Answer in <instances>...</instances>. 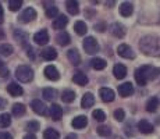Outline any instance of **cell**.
Segmentation results:
<instances>
[{
	"label": "cell",
	"instance_id": "cell-1",
	"mask_svg": "<svg viewBox=\"0 0 160 139\" xmlns=\"http://www.w3.org/2000/svg\"><path fill=\"white\" fill-rule=\"evenodd\" d=\"M160 75V68L152 66H142L135 70V81L139 86H145L149 81L158 78Z\"/></svg>",
	"mask_w": 160,
	"mask_h": 139
},
{
	"label": "cell",
	"instance_id": "cell-2",
	"mask_svg": "<svg viewBox=\"0 0 160 139\" xmlns=\"http://www.w3.org/2000/svg\"><path fill=\"white\" fill-rule=\"evenodd\" d=\"M139 49L146 56H160V36L146 35L139 41Z\"/></svg>",
	"mask_w": 160,
	"mask_h": 139
},
{
	"label": "cell",
	"instance_id": "cell-3",
	"mask_svg": "<svg viewBox=\"0 0 160 139\" xmlns=\"http://www.w3.org/2000/svg\"><path fill=\"white\" fill-rule=\"evenodd\" d=\"M15 77L21 82H31L33 78V70L29 66H20L15 70Z\"/></svg>",
	"mask_w": 160,
	"mask_h": 139
},
{
	"label": "cell",
	"instance_id": "cell-4",
	"mask_svg": "<svg viewBox=\"0 0 160 139\" xmlns=\"http://www.w3.org/2000/svg\"><path fill=\"white\" fill-rule=\"evenodd\" d=\"M82 46H84V50L87 52L88 54H96L98 52H99V43H98V41L93 38V36L85 38Z\"/></svg>",
	"mask_w": 160,
	"mask_h": 139
},
{
	"label": "cell",
	"instance_id": "cell-5",
	"mask_svg": "<svg viewBox=\"0 0 160 139\" xmlns=\"http://www.w3.org/2000/svg\"><path fill=\"white\" fill-rule=\"evenodd\" d=\"M35 18H36L35 8L28 7V8H25V10H24L22 13L20 14V17H18V21H20V22H22V24H28V22H31V21L35 20Z\"/></svg>",
	"mask_w": 160,
	"mask_h": 139
},
{
	"label": "cell",
	"instance_id": "cell-6",
	"mask_svg": "<svg viewBox=\"0 0 160 139\" xmlns=\"http://www.w3.org/2000/svg\"><path fill=\"white\" fill-rule=\"evenodd\" d=\"M49 32L46 29H41L39 32H36L33 35V41H35L36 45H41V46H45L46 43L49 42Z\"/></svg>",
	"mask_w": 160,
	"mask_h": 139
},
{
	"label": "cell",
	"instance_id": "cell-7",
	"mask_svg": "<svg viewBox=\"0 0 160 139\" xmlns=\"http://www.w3.org/2000/svg\"><path fill=\"white\" fill-rule=\"evenodd\" d=\"M117 53H118V56H121V57L124 58H135V53L134 50L130 47L128 45H120L118 47H117Z\"/></svg>",
	"mask_w": 160,
	"mask_h": 139
},
{
	"label": "cell",
	"instance_id": "cell-8",
	"mask_svg": "<svg viewBox=\"0 0 160 139\" xmlns=\"http://www.w3.org/2000/svg\"><path fill=\"white\" fill-rule=\"evenodd\" d=\"M110 32H112V35L116 36V38H124L125 27L120 22H113L112 25H110Z\"/></svg>",
	"mask_w": 160,
	"mask_h": 139
},
{
	"label": "cell",
	"instance_id": "cell-9",
	"mask_svg": "<svg viewBox=\"0 0 160 139\" xmlns=\"http://www.w3.org/2000/svg\"><path fill=\"white\" fill-rule=\"evenodd\" d=\"M31 107H32V110L35 111L36 114H39V116H45L46 114V104L43 102H41L39 99H35V100L31 102Z\"/></svg>",
	"mask_w": 160,
	"mask_h": 139
},
{
	"label": "cell",
	"instance_id": "cell-10",
	"mask_svg": "<svg viewBox=\"0 0 160 139\" xmlns=\"http://www.w3.org/2000/svg\"><path fill=\"white\" fill-rule=\"evenodd\" d=\"M45 77L48 79H50V81H57L58 78H60V72H58V70L54 66H48L45 67Z\"/></svg>",
	"mask_w": 160,
	"mask_h": 139
},
{
	"label": "cell",
	"instance_id": "cell-11",
	"mask_svg": "<svg viewBox=\"0 0 160 139\" xmlns=\"http://www.w3.org/2000/svg\"><path fill=\"white\" fill-rule=\"evenodd\" d=\"M99 96L102 99L103 102H106V103H110V102L114 100L116 95H114V91H112L110 88H102L99 91Z\"/></svg>",
	"mask_w": 160,
	"mask_h": 139
},
{
	"label": "cell",
	"instance_id": "cell-12",
	"mask_svg": "<svg viewBox=\"0 0 160 139\" xmlns=\"http://www.w3.org/2000/svg\"><path fill=\"white\" fill-rule=\"evenodd\" d=\"M118 93H120V96H122V97L131 96V95L134 93V86H132V83L125 82V83H122V85H120L118 86Z\"/></svg>",
	"mask_w": 160,
	"mask_h": 139
},
{
	"label": "cell",
	"instance_id": "cell-13",
	"mask_svg": "<svg viewBox=\"0 0 160 139\" xmlns=\"http://www.w3.org/2000/svg\"><path fill=\"white\" fill-rule=\"evenodd\" d=\"M71 125L77 129H82L88 125V118L85 116H77L75 118L71 121Z\"/></svg>",
	"mask_w": 160,
	"mask_h": 139
},
{
	"label": "cell",
	"instance_id": "cell-14",
	"mask_svg": "<svg viewBox=\"0 0 160 139\" xmlns=\"http://www.w3.org/2000/svg\"><path fill=\"white\" fill-rule=\"evenodd\" d=\"M113 74L117 79H124L127 77V67L122 66V64H116L114 68H113Z\"/></svg>",
	"mask_w": 160,
	"mask_h": 139
},
{
	"label": "cell",
	"instance_id": "cell-15",
	"mask_svg": "<svg viewBox=\"0 0 160 139\" xmlns=\"http://www.w3.org/2000/svg\"><path fill=\"white\" fill-rule=\"evenodd\" d=\"M7 92L11 96H21V95L24 93V89L21 88V85H18V83L11 82V83H8V86H7Z\"/></svg>",
	"mask_w": 160,
	"mask_h": 139
},
{
	"label": "cell",
	"instance_id": "cell-16",
	"mask_svg": "<svg viewBox=\"0 0 160 139\" xmlns=\"http://www.w3.org/2000/svg\"><path fill=\"white\" fill-rule=\"evenodd\" d=\"M93 103H95V96L91 92H88V93H85L84 96H82V100H81L82 109H89V107L93 106Z\"/></svg>",
	"mask_w": 160,
	"mask_h": 139
},
{
	"label": "cell",
	"instance_id": "cell-17",
	"mask_svg": "<svg viewBox=\"0 0 160 139\" xmlns=\"http://www.w3.org/2000/svg\"><path fill=\"white\" fill-rule=\"evenodd\" d=\"M67 57H68L70 63H71L72 66H78V64L81 63V56H79L77 49H71V50L67 52Z\"/></svg>",
	"mask_w": 160,
	"mask_h": 139
},
{
	"label": "cell",
	"instance_id": "cell-18",
	"mask_svg": "<svg viewBox=\"0 0 160 139\" xmlns=\"http://www.w3.org/2000/svg\"><path fill=\"white\" fill-rule=\"evenodd\" d=\"M41 56H42V58H45V60L52 61V60H54V58L57 57V52H56V49L54 47H46V49H43V50L41 52Z\"/></svg>",
	"mask_w": 160,
	"mask_h": 139
},
{
	"label": "cell",
	"instance_id": "cell-19",
	"mask_svg": "<svg viewBox=\"0 0 160 139\" xmlns=\"http://www.w3.org/2000/svg\"><path fill=\"white\" fill-rule=\"evenodd\" d=\"M67 24H68V18H67L66 15L61 14V15H57V18L53 21V28L57 31H61Z\"/></svg>",
	"mask_w": 160,
	"mask_h": 139
},
{
	"label": "cell",
	"instance_id": "cell-20",
	"mask_svg": "<svg viewBox=\"0 0 160 139\" xmlns=\"http://www.w3.org/2000/svg\"><path fill=\"white\" fill-rule=\"evenodd\" d=\"M138 129H139L142 134H152L153 132V125L150 124L149 121H146V120H141L139 122H138Z\"/></svg>",
	"mask_w": 160,
	"mask_h": 139
},
{
	"label": "cell",
	"instance_id": "cell-21",
	"mask_svg": "<svg viewBox=\"0 0 160 139\" xmlns=\"http://www.w3.org/2000/svg\"><path fill=\"white\" fill-rule=\"evenodd\" d=\"M132 11H134L132 3H128V2L121 3V6H120V14H121L122 17H130L132 14Z\"/></svg>",
	"mask_w": 160,
	"mask_h": 139
},
{
	"label": "cell",
	"instance_id": "cell-22",
	"mask_svg": "<svg viewBox=\"0 0 160 139\" xmlns=\"http://www.w3.org/2000/svg\"><path fill=\"white\" fill-rule=\"evenodd\" d=\"M56 41L60 46H67L70 42H71V38H70V35L66 32V31H63V32H58L57 36H56Z\"/></svg>",
	"mask_w": 160,
	"mask_h": 139
},
{
	"label": "cell",
	"instance_id": "cell-23",
	"mask_svg": "<svg viewBox=\"0 0 160 139\" xmlns=\"http://www.w3.org/2000/svg\"><path fill=\"white\" fill-rule=\"evenodd\" d=\"M50 116H52V118L53 120H56V121H58V120L63 117V109H61L58 104H52L50 106Z\"/></svg>",
	"mask_w": 160,
	"mask_h": 139
},
{
	"label": "cell",
	"instance_id": "cell-24",
	"mask_svg": "<svg viewBox=\"0 0 160 139\" xmlns=\"http://www.w3.org/2000/svg\"><path fill=\"white\" fill-rule=\"evenodd\" d=\"M72 81L77 83V85H79V86H85L88 83V77L85 75L84 72H75L74 74V77H72Z\"/></svg>",
	"mask_w": 160,
	"mask_h": 139
},
{
	"label": "cell",
	"instance_id": "cell-25",
	"mask_svg": "<svg viewBox=\"0 0 160 139\" xmlns=\"http://www.w3.org/2000/svg\"><path fill=\"white\" fill-rule=\"evenodd\" d=\"M91 66H92V68H95V70H104L107 66V63H106V60H103V58L95 57L91 60Z\"/></svg>",
	"mask_w": 160,
	"mask_h": 139
},
{
	"label": "cell",
	"instance_id": "cell-26",
	"mask_svg": "<svg viewBox=\"0 0 160 139\" xmlns=\"http://www.w3.org/2000/svg\"><path fill=\"white\" fill-rule=\"evenodd\" d=\"M66 7H67V11H68L71 15H77L79 11L78 2H74V0H68V2L66 3Z\"/></svg>",
	"mask_w": 160,
	"mask_h": 139
},
{
	"label": "cell",
	"instance_id": "cell-27",
	"mask_svg": "<svg viewBox=\"0 0 160 139\" xmlns=\"http://www.w3.org/2000/svg\"><path fill=\"white\" fill-rule=\"evenodd\" d=\"M61 100H63L64 103H72V102L75 100V92L71 91V89L64 91L63 93H61Z\"/></svg>",
	"mask_w": 160,
	"mask_h": 139
},
{
	"label": "cell",
	"instance_id": "cell-28",
	"mask_svg": "<svg viewBox=\"0 0 160 139\" xmlns=\"http://www.w3.org/2000/svg\"><path fill=\"white\" fill-rule=\"evenodd\" d=\"M159 107V99L158 97H150L149 100L146 102V110L149 113H155Z\"/></svg>",
	"mask_w": 160,
	"mask_h": 139
},
{
	"label": "cell",
	"instance_id": "cell-29",
	"mask_svg": "<svg viewBox=\"0 0 160 139\" xmlns=\"http://www.w3.org/2000/svg\"><path fill=\"white\" fill-rule=\"evenodd\" d=\"M14 38L17 39V41L20 42L22 46H25L27 45V41H28V35H27L25 32H22L21 29H15L14 31Z\"/></svg>",
	"mask_w": 160,
	"mask_h": 139
},
{
	"label": "cell",
	"instance_id": "cell-30",
	"mask_svg": "<svg viewBox=\"0 0 160 139\" xmlns=\"http://www.w3.org/2000/svg\"><path fill=\"white\" fill-rule=\"evenodd\" d=\"M11 113H13V116L15 117H21L25 114V106H24L22 103H15L13 106V109H11Z\"/></svg>",
	"mask_w": 160,
	"mask_h": 139
},
{
	"label": "cell",
	"instance_id": "cell-31",
	"mask_svg": "<svg viewBox=\"0 0 160 139\" xmlns=\"http://www.w3.org/2000/svg\"><path fill=\"white\" fill-rule=\"evenodd\" d=\"M74 29H75V32L78 33V35H85L87 33V31H88V27H87V24L84 22V21H77L75 22V25H74Z\"/></svg>",
	"mask_w": 160,
	"mask_h": 139
},
{
	"label": "cell",
	"instance_id": "cell-32",
	"mask_svg": "<svg viewBox=\"0 0 160 139\" xmlns=\"http://www.w3.org/2000/svg\"><path fill=\"white\" fill-rule=\"evenodd\" d=\"M42 95H43V97L46 99V100H54L56 99V95H57V92H56V89H52V88H45L43 89V92H42Z\"/></svg>",
	"mask_w": 160,
	"mask_h": 139
},
{
	"label": "cell",
	"instance_id": "cell-33",
	"mask_svg": "<svg viewBox=\"0 0 160 139\" xmlns=\"http://www.w3.org/2000/svg\"><path fill=\"white\" fill-rule=\"evenodd\" d=\"M13 52H14V49H13V46H11V45H7V43L0 45V56L7 57V56H11Z\"/></svg>",
	"mask_w": 160,
	"mask_h": 139
},
{
	"label": "cell",
	"instance_id": "cell-34",
	"mask_svg": "<svg viewBox=\"0 0 160 139\" xmlns=\"http://www.w3.org/2000/svg\"><path fill=\"white\" fill-rule=\"evenodd\" d=\"M10 124H11L10 114H7V113L0 114V128H7Z\"/></svg>",
	"mask_w": 160,
	"mask_h": 139
},
{
	"label": "cell",
	"instance_id": "cell-35",
	"mask_svg": "<svg viewBox=\"0 0 160 139\" xmlns=\"http://www.w3.org/2000/svg\"><path fill=\"white\" fill-rule=\"evenodd\" d=\"M43 138L45 139H58L60 138V134L53 128H48L46 131L43 132Z\"/></svg>",
	"mask_w": 160,
	"mask_h": 139
},
{
	"label": "cell",
	"instance_id": "cell-36",
	"mask_svg": "<svg viewBox=\"0 0 160 139\" xmlns=\"http://www.w3.org/2000/svg\"><path fill=\"white\" fill-rule=\"evenodd\" d=\"M58 15V8L56 6H49V7H46V17L48 18H54Z\"/></svg>",
	"mask_w": 160,
	"mask_h": 139
},
{
	"label": "cell",
	"instance_id": "cell-37",
	"mask_svg": "<svg viewBox=\"0 0 160 139\" xmlns=\"http://www.w3.org/2000/svg\"><path fill=\"white\" fill-rule=\"evenodd\" d=\"M98 134L100 135V137H110L112 135V129H110V127H106V125H100L99 128H98Z\"/></svg>",
	"mask_w": 160,
	"mask_h": 139
},
{
	"label": "cell",
	"instance_id": "cell-38",
	"mask_svg": "<svg viewBox=\"0 0 160 139\" xmlns=\"http://www.w3.org/2000/svg\"><path fill=\"white\" fill-rule=\"evenodd\" d=\"M92 117H93L96 121H99V122H103L104 120H106V114H104V111H102V110H95L93 113H92Z\"/></svg>",
	"mask_w": 160,
	"mask_h": 139
},
{
	"label": "cell",
	"instance_id": "cell-39",
	"mask_svg": "<svg viewBox=\"0 0 160 139\" xmlns=\"http://www.w3.org/2000/svg\"><path fill=\"white\" fill-rule=\"evenodd\" d=\"M21 6H22L21 0H10V2H8V8H10L11 11H18L21 8Z\"/></svg>",
	"mask_w": 160,
	"mask_h": 139
},
{
	"label": "cell",
	"instance_id": "cell-40",
	"mask_svg": "<svg viewBox=\"0 0 160 139\" xmlns=\"http://www.w3.org/2000/svg\"><path fill=\"white\" fill-rule=\"evenodd\" d=\"M39 122L38 121H29L28 124H27V129H28L29 132H36V131H39Z\"/></svg>",
	"mask_w": 160,
	"mask_h": 139
},
{
	"label": "cell",
	"instance_id": "cell-41",
	"mask_svg": "<svg viewBox=\"0 0 160 139\" xmlns=\"http://www.w3.org/2000/svg\"><path fill=\"white\" fill-rule=\"evenodd\" d=\"M114 118L117 120V121H124V118H125V113H124V110H122V109H117V110H114Z\"/></svg>",
	"mask_w": 160,
	"mask_h": 139
},
{
	"label": "cell",
	"instance_id": "cell-42",
	"mask_svg": "<svg viewBox=\"0 0 160 139\" xmlns=\"http://www.w3.org/2000/svg\"><path fill=\"white\" fill-rule=\"evenodd\" d=\"M124 129H125V134L130 135V137H132V135L135 134V132L132 131V129H134V122H132V121L127 122V124H125V127H124Z\"/></svg>",
	"mask_w": 160,
	"mask_h": 139
},
{
	"label": "cell",
	"instance_id": "cell-43",
	"mask_svg": "<svg viewBox=\"0 0 160 139\" xmlns=\"http://www.w3.org/2000/svg\"><path fill=\"white\" fill-rule=\"evenodd\" d=\"M0 139H13V137L8 132H0Z\"/></svg>",
	"mask_w": 160,
	"mask_h": 139
},
{
	"label": "cell",
	"instance_id": "cell-44",
	"mask_svg": "<svg viewBox=\"0 0 160 139\" xmlns=\"http://www.w3.org/2000/svg\"><path fill=\"white\" fill-rule=\"evenodd\" d=\"M0 75H2L3 78L8 77V70H7V68H4V67H3V68H0Z\"/></svg>",
	"mask_w": 160,
	"mask_h": 139
},
{
	"label": "cell",
	"instance_id": "cell-45",
	"mask_svg": "<svg viewBox=\"0 0 160 139\" xmlns=\"http://www.w3.org/2000/svg\"><path fill=\"white\" fill-rule=\"evenodd\" d=\"M6 106H7V100L3 99V97H0V110H3Z\"/></svg>",
	"mask_w": 160,
	"mask_h": 139
},
{
	"label": "cell",
	"instance_id": "cell-46",
	"mask_svg": "<svg viewBox=\"0 0 160 139\" xmlns=\"http://www.w3.org/2000/svg\"><path fill=\"white\" fill-rule=\"evenodd\" d=\"M104 28H106V25H104V24H98V25H95V29H98L99 32H103Z\"/></svg>",
	"mask_w": 160,
	"mask_h": 139
},
{
	"label": "cell",
	"instance_id": "cell-47",
	"mask_svg": "<svg viewBox=\"0 0 160 139\" xmlns=\"http://www.w3.org/2000/svg\"><path fill=\"white\" fill-rule=\"evenodd\" d=\"M3 21H4V11H3V7L0 4V24H3Z\"/></svg>",
	"mask_w": 160,
	"mask_h": 139
},
{
	"label": "cell",
	"instance_id": "cell-48",
	"mask_svg": "<svg viewBox=\"0 0 160 139\" xmlns=\"http://www.w3.org/2000/svg\"><path fill=\"white\" fill-rule=\"evenodd\" d=\"M27 50H28L27 53H28V56L31 58H35V54H33V50H32V47H31V46H29V47H27Z\"/></svg>",
	"mask_w": 160,
	"mask_h": 139
},
{
	"label": "cell",
	"instance_id": "cell-49",
	"mask_svg": "<svg viewBox=\"0 0 160 139\" xmlns=\"http://www.w3.org/2000/svg\"><path fill=\"white\" fill-rule=\"evenodd\" d=\"M22 139H36V137L33 134H28V135H25Z\"/></svg>",
	"mask_w": 160,
	"mask_h": 139
},
{
	"label": "cell",
	"instance_id": "cell-50",
	"mask_svg": "<svg viewBox=\"0 0 160 139\" xmlns=\"http://www.w3.org/2000/svg\"><path fill=\"white\" fill-rule=\"evenodd\" d=\"M66 139H77V135H74V134H68L66 137Z\"/></svg>",
	"mask_w": 160,
	"mask_h": 139
},
{
	"label": "cell",
	"instance_id": "cell-51",
	"mask_svg": "<svg viewBox=\"0 0 160 139\" xmlns=\"http://www.w3.org/2000/svg\"><path fill=\"white\" fill-rule=\"evenodd\" d=\"M4 38V32H3V29H0V41Z\"/></svg>",
	"mask_w": 160,
	"mask_h": 139
},
{
	"label": "cell",
	"instance_id": "cell-52",
	"mask_svg": "<svg viewBox=\"0 0 160 139\" xmlns=\"http://www.w3.org/2000/svg\"><path fill=\"white\" fill-rule=\"evenodd\" d=\"M107 6H114V2H106Z\"/></svg>",
	"mask_w": 160,
	"mask_h": 139
},
{
	"label": "cell",
	"instance_id": "cell-53",
	"mask_svg": "<svg viewBox=\"0 0 160 139\" xmlns=\"http://www.w3.org/2000/svg\"><path fill=\"white\" fill-rule=\"evenodd\" d=\"M110 139H122V138H120V137H112Z\"/></svg>",
	"mask_w": 160,
	"mask_h": 139
},
{
	"label": "cell",
	"instance_id": "cell-54",
	"mask_svg": "<svg viewBox=\"0 0 160 139\" xmlns=\"http://www.w3.org/2000/svg\"><path fill=\"white\" fill-rule=\"evenodd\" d=\"M0 68H3V61L0 60Z\"/></svg>",
	"mask_w": 160,
	"mask_h": 139
}]
</instances>
